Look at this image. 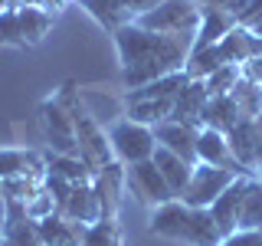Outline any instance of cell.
Returning a JSON list of instances; mask_svg holds the SVG:
<instances>
[{"label": "cell", "mask_w": 262, "mask_h": 246, "mask_svg": "<svg viewBox=\"0 0 262 246\" xmlns=\"http://www.w3.org/2000/svg\"><path fill=\"white\" fill-rule=\"evenodd\" d=\"M112 36H115V49H118L125 89H141L161 76L180 72L193 46V39L187 36H161V33H151L138 23H128Z\"/></svg>", "instance_id": "cell-1"}, {"label": "cell", "mask_w": 262, "mask_h": 246, "mask_svg": "<svg viewBox=\"0 0 262 246\" xmlns=\"http://www.w3.org/2000/svg\"><path fill=\"white\" fill-rule=\"evenodd\" d=\"M147 230H151V236L187 243V246H220L223 243V233H220L210 207H187L184 200H170V203H161L158 210H151Z\"/></svg>", "instance_id": "cell-2"}, {"label": "cell", "mask_w": 262, "mask_h": 246, "mask_svg": "<svg viewBox=\"0 0 262 246\" xmlns=\"http://www.w3.org/2000/svg\"><path fill=\"white\" fill-rule=\"evenodd\" d=\"M59 98L66 102V109L72 115V125H76V138H79V158L95 171H105L108 164H115V154H112V141H108V131L95 121V115L79 102V92H76V82H66L59 89Z\"/></svg>", "instance_id": "cell-3"}, {"label": "cell", "mask_w": 262, "mask_h": 246, "mask_svg": "<svg viewBox=\"0 0 262 246\" xmlns=\"http://www.w3.org/2000/svg\"><path fill=\"white\" fill-rule=\"evenodd\" d=\"M39 118V131H43L49 151L56 154H72L79 158V138H76V125H72V115L66 109V102L59 98V92H53L49 98H43L36 109Z\"/></svg>", "instance_id": "cell-4"}, {"label": "cell", "mask_w": 262, "mask_h": 246, "mask_svg": "<svg viewBox=\"0 0 262 246\" xmlns=\"http://www.w3.org/2000/svg\"><path fill=\"white\" fill-rule=\"evenodd\" d=\"M138 27L161 33V36H196V27H200V4L196 0H164L158 10L144 13L138 20Z\"/></svg>", "instance_id": "cell-5"}, {"label": "cell", "mask_w": 262, "mask_h": 246, "mask_svg": "<svg viewBox=\"0 0 262 246\" xmlns=\"http://www.w3.org/2000/svg\"><path fill=\"white\" fill-rule=\"evenodd\" d=\"M108 141H112V154L118 164H138V161H151L154 151H158V138H154V128L138 125L131 118H121L108 128Z\"/></svg>", "instance_id": "cell-6"}, {"label": "cell", "mask_w": 262, "mask_h": 246, "mask_svg": "<svg viewBox=\"0 0 262 246\" xmlns=\"http://www.w3.org/2000/svg\"><path fill=\"white\" fill-rule=\"evenodd\" d=\"M236 177H243V174H239V171H233V168H216V164H193L190 184H187V191L180 194L177 200H184L187 207H210V203L216 200V197L223 194ZM249 177H252V174H249Z\"/></svg>", "instance_id": "cell-7"}, {"label": "cell", "mask_w": 262, "mask_h": 246, "mask_svg": "<svg viewBox=\"0 0 262 246\" xmlns=\"http://www.w3.org/2000/svg\"><path fill=\"white\" fill-rule=\"evenodd\" d=\"M125 184H128V194L135 197L138 203L151 207V210H158L161 203L177 200L174 191L167 187V180H164V174L158 171V164H154V161L128 164V168H125Z\"/></svg>", "instance_id": "cell-8"}, {"label": "cell", "mask_w": 262, "mask_h": 246, "mask_svg": "<svg viewBox=\"0 0 262 246\" xmlns=\"http://www.w3.org/2000/svg\"><path fill=\"white\" fill-rule=\"evenodd\" d=\"M249 184H252L249 174L236 177L233 184H229L226 191L210 203V213H213V220H216L223 240H226V236H233L236 230H239V217H243V203H246V191H249Z\"/></svg>", "instance_id": "cell-9"}, {"label": "cell", "mask_w": 262, "mask_h": 246, "mask_svg": "<svg viewBox=\"0 0 262 246\" xmlns=\"http://www.w3.org/2000/svg\"><path fill=\"white\" fill-rule=\"evenodd\" d=\"M92 187H95V197H98V207H102V220H118L121 200H125V194H128L125 164L115 161L105 171H98L92 177Z\"/></svg>", "instance_id": "cell-10"}, {"label": "cell", "mask_w": 262, "mask_h": 246, "mask_svg": "<svg viewBox=\"0 0 262 246\" xmlns=\"http://www.w3.org/2000/svg\"><path fill=\"white\" fill-rule=\"evenodd\" d=\"M229 141V151H233V161L239 164V168L246 171V174L256 177V164H259V128H256V118H243L239 125H236L233 131L226 135Z\"/></svg>", "instance_id": "cell-11"}, {"label": "cell", "mask_w": 262, "mask_h": 246, "mask_svg": "<svg viewBox=\"0 0 262 246\" xmlns=\"http://www.w3.org/2000/svg\"><path fill=\"white\" fill-rule=\"evenodd\" d=\"M210 102L207 92V82L190 79L180 95L174 98V112H170V121H180V125H190V128H203V109Z\"/></svg>", "instance_id": "cell-12"}, {"label": "cell", "mask_w": 262, "mask_h": 246, "mask_svg": "<svg viewBox=\"0 0 262 246\" xmlns=\"http://www.w3.org/2000/svg\"><path fill=\"white\" fill-rule=\"evenodd\" d=\"M216 46H220L223 63H233V66H246V63L262 59V36H256L252 30H243V27H233Z\"/></svg>", "instance_id": "cell-13"}, {"label": "cell", "mask_w": 262, "mask_h": 246, "mask_svg": "<svg viewBox=\"0 0 262 246\" xmlns=\"http://www.w3.org/2000/svg\"><path fill=\"white\" fill-rule=\"evenodd\" d=\"M196 135H200V128L180 125V121H170V118L154 128L158 145L167 148V151H174L177 158H184L187 164H196Z\"/></svg>", "instance_id": "cell-14"}, {"label": "cell", "mask_w": 262, "mask_h": 246, "mask_svg": "<svg viewBox=\"0 0 262 246\" xmlns=\"http://www.w3.org/2000/svg\"><path fill=\"white\" fill-rule=\"evenodd\" d=\"M10 177H46L43 154L30 148H0V180Z\"/></svg>", "instance_id": "cell-15"}, {"label": "cell", "mask_w": 262, "mask_h": 246, "mask_svg": "<svg viewBox=\"0 0 262 246\" xmlns=\"http://www.w3.org/2000/svg\"><path fill=\"white\" fill-rule=\"evenodd\" d=\"M196 164H216V168H233L239 174H246L239 164L233 161L226 135L223 131H213V128H200V135H196Z\"/></svg>", "instance_id": "cell-16"}, {"label": "cell", "mask_w": 262, "mask_h": 246, "mask_svg": "<svg viewBox=\"0 0 262 246\" xmlns=\"http://www.w3.org/2000/svg\"><path fill=\"white\" fill-rule=\"evenodd\" d=\"M236 27V20L223 10H216V7H200V27H196V36H193V49H207V46H216L220 39L226 36L229 30Z\"/></svg>", "instance_id": "cell-17"}, {"label": "cell", "mask_w": 262, "mask_h": 246, "mask_svg": "<svg viewBox=\"0 0 262 246\" xmlns=\"http://www.w3.org/2000/svg\"><path fill=\"white\" fill-rule=\"evenodd\" d=\"M62 217L66 220H76V223H85L92 227L102 220V207H98V197H95V187L92 184H76L62 207Z\"/></svg>", "instance_id": "cell-18"}, {"label": "cell", "mask_w": 262, "mask_h": 246, "mask_svg": "<svg viewBox=\"0 0 262 246\" xmlns=\"http://www.w3.org/2000/svg\"><path fill=\"white\" fill-rule=\"evenodd\" d=\"M39 236H43L46 246H82L85 223H76V220H66L62 213H53V217L39 220Z\"/></svg>", "instance_id": "cell-19"}, {"label": "cell", "mask_w": 262, "mask_h": 246, "mask_svg": "<svg viewBox=\"0 0 262 246\" xmlns=\"http://www.w3.org/2000/svg\"><path fill=\"white\" fill-rule=\"evenodd\" d=\"M239 121H243V112H239V105H236L233 95H213L207 102V109H203V128L229 135Z\"/></svg>", "instance_id": "cell-20"}, {"label": "cell", "mask_w": 262, "mask_h": 246, "mask_svg": "<svg viewBox=\"0 0 262 246\" xmlns=\"http://www.w3.org/2000/svg\"><path fill=\"white\" fill-rule=\"evenodd\" d=\"M79 7L89 10V16H92L98 27H105L108 33H118L121 27L135 23V16L125 10L121 0H79Z\"/></svg>", "instance_id": "cell-21"}, {"label": "cell", "mask_w": 262, "mask_h": 246, "mask_svg": "<svg viewBox=\"0 0 262 246\" xmlns=\"http://www.w3.org/2000/svg\"><path fill=\"white\" fill-rule=\"evenodd\" d=\"M154 164H158V171L164 174L167 180V187L174 191V197H180L187 191V184H190V174H193V164H187L184 158H177L174 151H167V148L158 145V151H154Z\"/></svg>", "instance_id": "cell-22"}, {"label": "cell", "mask_w": 262, "mask_h": 246, "mask_svg": "<svg viewBox=\"0 0 262 246\" xmlns=\"http://www.w3.org/2000/svg\"><path fill=\"white\" fill-rule=\"evenodd\" d=\"M20 16V30H23V39H27V46H39L43 39L53 33V23H56V13L46 10V7L33 4V7H20L16 10Z\"/></svg>", "instance_id": "cell-23"}, {"label": "cell", "mask_w": 262, "mask_h": 246, "mask_svg": "<svg viewBox=\"0 0 262 246\" xmlns=\"http://www.w3.org/2000/svg\"><path fill=\"white\" fill-rule=\"evenodd\" d=\"M187 82H190V76H187L184 69L170 72V76H161V79L147 82V86H141V89H128L125 102H144V98H177L180 89H184Z\"/></svg>", "instance_id": "cell-24"}, {"label": "cell", "mask_w": 262, "mask_h": 246, "mask_svg": "<svg viewBox=\"0 0 262 246\" xmlns=\"http://www.w3.org/2000/svg\"><path fill=\"white\" fill-rule=\"evenodd\" d=\"M174 112V98H144V102H125V118L138 121V125L158 128L161 121L170 118Z\"/></svg>", "instance_id": "cell-25"}, {"label": "cell", "mask_w": 262, "mask_h": 246, "mask_svg": "<svg viewBox=\"0 0 262 246\" xmlns=\"http://www.w3.org/2000/svg\"><path fill=\"white\" fill-rule=\"evenodd\" d=\"M43 161H46V171H49V174H59V177L69 180V184H92V177H95V171L89 168L82 158H72V154L46 151Z\"/></svg>", "instance_id": "cell-26"}, {"label": "cell", "mask_w": 262, "mask_h": 246, "mask_svg": "<svg viewBox=\"0 0 262 246\" xmlns=\"http://www.w3.org/2000/svg\"><path fill=\"white\" fill-rule=\"evenodd\" d=\"M220 66H226V63H223V56H220V46H207V49H193V53L187 56L184 72H187L190 79L207 82L213 72L220 69Z\"/></svg>", "instance_id": "cell-27"}, {"label": "cell", "mask_w": 262, "mask_h": 246, "mask_svg": "<svg viewBox=\"0 0 262 246\" xmlns=\"http://www.w3.org/2000/svg\"><path fill=\"white\" fill-rule=\"evenodd\" d=\"M229 95L236 98L243 118H256V115H262V86L252 76H246V72H243V79L236 82V89Z\"/></svg>", "instance_id": "cell-28"}, {"label": "cell", "mask_w": 262, "mask_h": 246, "mask_svg": "<svg viewBox=\"0 0 262 246\" xmlns=\"http://www.w3.org/2000/svg\"><path fill=\"white\" fill-rule=\"evenodd\" d=\"M82 246H125V243H121V227H118V220H98V223L85 227Z\"/></svg>", "instance_id": "cell-29"}, {"label": "cell", "mask_w": 262, "mask_h": 246, "mask_svg": "<svg viewBox=\"0 0 262 246\" xmlns=\"http://www.w3.org/2000/svg\"><path fill=\"white\" fill-rule=\"evenodd\" d=\"M239 230H262V180H256V177H252L249 191H246Z\"/></svg>", "instance_id": "cell-30"}, {"label": "cell", "mask_w": 262, "mask_h": 246, "mask_svg": "<svg viewBox=\"0 0 262 246\" xmlns=\"http://www.w3.org/2000/svg\"><path fill=\"white\" fill-rule=\"evenodd\" d=\"M43 180L46 177H10V180H0L4 184V194L7 200H16V203H30L33 197L43 191Z\"/></svg>", "instance_id": "cell-31"}, {"label": "cell", "mask_w": 262, "mask_h": 246, "mask_svg": "<svg viewBox=\"0 0 262 246\" xmlns=\"http://www.w3.org/2000/svg\"><path fill=\"white\" fill-rule=\"evenodd\" d=\"M243 79V66H233V63H226V66H220L216 72L207 79V92L210 98L213 95H229L236 89V82Z\"/></svg>", "instance_id": "cell-32"}, {"label": "cell", "mask_w": 262, "mask_h": 246, "mask_svg": "<svg viewBox=\"0 0 262 246\" xmlns=\"http://www.w3.org/2000/svg\"><path fill=\"white\" fill-rule=\"evenodd\" d=\"M0 46H13V49H23V46H27L16 10H4V13H0Z\"/></svg>", "instance_id": "cell-33"}, {"label": "cell", "mask_w": 262, "mask_h": 246, "mask_svg": "<svg viewBox=\"0 0 262 246\" xmlns=\"http://www.w3.org/2000/svg\"><path fill=\"white\" fill-rule=\"evenodd\" d=\"M53 213H59V210H56V200H53V194H49L46 187H43V191H39V194H36V197H33V200L27 203V217L39 223V220L53 217Z\"/></svg>", "instance_id": "cell-34"}, {"label": "cell", "mask_w": 262, "mask_h": 246, "mask_svg": "<svg viewBox=\"0 0 262 246\" xmlns=\"http://www.w3.org/2000/svg\"><path fill=\"white\" fill-rule=\"evenodd\" d=\"M43 187L49 194H53V200H56V210L62 213V207H66V200H69V194H72V187L76 184H69L66 177H59V174H49L46 171V180H43Z\"/></svg>", "instance_id": "cell-35"}, {"label": "cell", "mask_w": 262, "mask_h": 246, "mask_svg": "<svg viewBox=\"0 0 262 246\" xmlns=\"http://www.w3.org/2000/svg\"><path fill=\"white\" fill-rule=\"evenodd\" d=\"M220 246H262V230H236Z\"/></svg>", "instance_id": "cell-36"}, {"label": "cell", "mask_w": 262, "mask_h": 246, "mask_svg": "<svg viewBox=\"0 0 262 246\" xmlns=\"http://www.w3.org/2000/svg\"><path fill=\"white\" fill-rule=\"evenodd\" d=\"M262 23V0H249V7L239 13V20H236V27L243 30H256Z\"/></svg>", "instance_id": "cell-37"}, {"label": "cell", "mask_w": 262, "mask_h": 246, "mask_svg": "<svg viewBox=\"0 0 262 246\" xmlns=\"http://www.w3.org/2000/svg\"><path fill=\"white\" fill-rule=\"evenodd\" d=\"M121 4H125V10L135 16V23L141 20L144 13H151V10H158V7L164 4V0H121Z\"/></svg>", "instance_id": "cell-38"}, {"label": "cell", "mask_w": 262, "mask_h": 246, "mask_svg": "<svg viewBox=\"0 0 262 246\" xmlns=\"http://www.w3.org/2000/svg\"><path fill=\"white\" fill-rule=\"evenodd\" d=\"M210 7H216V10H223V13H229L233 20H239V13L249 7V0H216V4H210Z\"/></svg>", "instance_id": "cell-39"}, {"label": "cell", "mask_w": 262, "mask_h": 246, "mask_svg": "<svg viewBox=\"0 0 262 246\" xmlns=\"http://www.w3.org/2000/svg\"><path fill=\"white\" fill-rule=\"evenodd\" d=\"M243 72H246V76H252V79H256L259 86H262V59H256V63H246V66H243Z\"/></svg>", "instance_id": "cell-40"}, {"label": "cell", "mask_w": 262, "mask_h": 246, "mask_svg": "<svg viewBox=\"0 0 262 246\" xmlns=\"http://www.w3.org/2000/svg\"><path fill=\"white\" fill-rule=\"evenodd\" d=\"M4 223H7V194H4V184H0V233H4Z\"/></svg>", "instance_id": "cell-41"}, {"label": "cell", "mask_w": 262, "mask_h": 246, "mask_svg": "<svg viewBox=\"0 0 262 246\" xmlns=\"http://www.w3.org/2000/svg\"><path fill=\"white\" fill-rule=\"evenodd\" d=\"M256 180H262V145H259V164H256Z\"/></svg>", "instance_id": "cell-42"}, {"label": "cell", "mask_w": 262, "mask_h": 246, "mask_svg": "<svg viewBox=\"0 0 262 246\" xmlns=\"http://www.w3.org/2000/svg\"><path fill=\"white\" fill-rule=\"evenodd\" d=\"M4 10H13V7H10V0H0V13H4Z\"/></svg>", "instance_id": "cell-43"}, {"label": "cell", "mask_w": 262, "mask_h": 246, "mask_svg": "<svg viewBox=\"0 0 262 246\" xmlns=\"http://www.w3.org/2000/svg\"><path fill=\"white\" fill-rule=\"evenodd\" d=\"M256 128H259V138H262V115H256Z\"/></svg>", "instance_id": "cell-44"}, {"label": "cell", "mask_w": 262, "mask_h": 246, "mask_svg": "<svg viewBox=\"0 0 262 246\" xmlns=\"http://www.w3.org/2000/svg\"><path fill=\"white\" fill-rule=\"evenodd\" d=\"M196 4H200V7H210V4H216V0H196Z\"/></svg>", "instance_id": "cell-45"}, {"label": "cell", "mask_w": 262, "mask_h": 246, "mask_svg": "<svg viewBox=\"0 0 262 246\" xmlns=\"http://www.w3.org/2000/svg\"><path fill=\"white\" fill-rule=\"evenodd\" d=\"M252 33H256V36H262V23H259V27H256V30H252Z\"/></svg>", "instance_id": "cell-46"}, {"label": "cell", "mask_w": 262, "mask_h": 246, "mask_svg": "<svg viewBox=\"0 0 262 246\" xmlns=\"http://www.w3.org/2000/svg\"><path fill=\"white\" fill-rule=\"evenodd\" d=\"M0 246H10V243H7V240H4V236H0Z\"/></svg>", "instance_id": "cell-47"}, {"label": "cell", "mask_w": 262, "mask_h": 246, "mask_svg": "<svg viewBox=\"0 0 262 246\" xmlns=\"http://www.w3.org/2000/svg\"><path fill=\"white\" fill-rule=\"evenodd\" d=\"M66 4H79V0H66Z\"/></svg>", "instance_id": "cell-48"}]
</instances>
